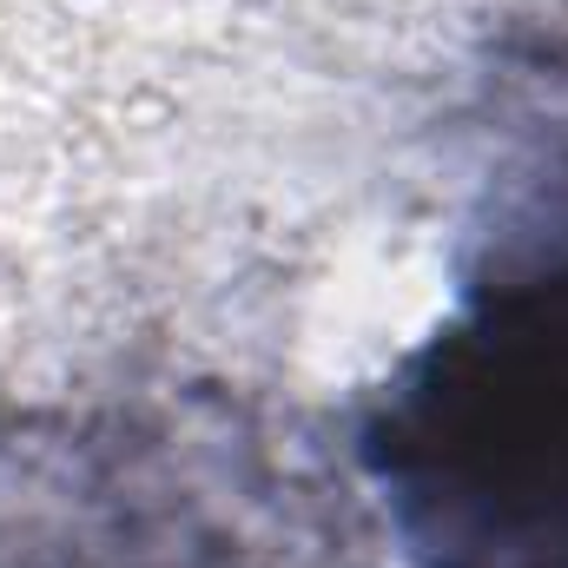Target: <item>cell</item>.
Masks as SVG:
<instances>
[{
  "instance_id": "1",
  "label": "cell",
  "mask_w": 568,
  "mask_h": 568,
  "mask_svg": "<svg viewBox=\"0 0 568 568\" xmlns=\"http://www.w3.org/2000/svg\"><path fill=\"white\" fill-rule=\"evenodd\" d=\"M390 483L449 568H568V284L429 351L390 410Z\"/></svg>"
}]
</instances>
